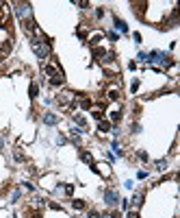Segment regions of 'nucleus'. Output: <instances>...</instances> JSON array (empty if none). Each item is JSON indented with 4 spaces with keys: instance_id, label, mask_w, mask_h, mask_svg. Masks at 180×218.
<instances>
[{
    "instance_id": "nucleus-1",
    "label": "nucleus",
    "mask_w": 180,
    "mask_h": 218,
    "mask_svg": "<svg viewBox=\"0 0 180 218\" xmlns=\"http://www.w3.org/2000/svg\"><path fill=\"white\" fill-rule=\"evenodd\" d=\"M33 52L37 54L39 59H46L48 54H50V44H48V39H37V37H35V39H33Z\"/></svg>"
},
{
    "instance_id": "nucleus-2",
    "label": "nucleus",
    "mask_w": 180,
    "mask_h": 218,
    "mask_svg": "<svg viewBox=\"0 0 180 218\" xmlns=\"http://www.w3.org/2000/svg\"><path fill=\"white\" fill-rule=\"evenodd\" d=\"M15 7H17L15 11H17V15H20V20H22V22L33 20V11H31V5H28V2H17Z\"/></svg>"
},
{
    "instance_id": "nucleus-3",
    "label": "nucleus",
    "mask_w": 180,
    "mask_h": 218,
    "mask_svg": "<svg viewBox=\"0 0 180 218\" xmlns=\"http://www.w3.org/2000/svg\"><path fill=\"white\" fill-rule=\"evenodd\" d=\"M104 203L106 205H115L117 203V192H115V190H109V192L104 194Z\"/></svg>"
},
{
    "instance_id": "nucleus-4",
    "label": "nucleus",
    "mask_w": 180,
    "mask_h": 218,
    "mask_svg": "<svg viewBox=\"0 0 180 218\" xmlns=\"http://www.w3.org/2000/svg\"><path fill=\"white\" fill-rule=\"evenodd\" d=\"M43 122H46V124H57V116L55 114H46V116H43Z\"/></svg>"
},
{
    "instance_id": "nucleus-5",
    "label": "nucleus",
    "mask_w": 180,
    "mask_h": 218,
    "mask_svg": "<svg viewBox=\"0 0 180 218\" xmlns=\"http://www.w3.org/2000/svg\"><path fill=\"white\" fill-rule=\"evenodd\" d=\"M98 129H100L102 133H106V131H111V122H106V120H100V124H98Z\"/></svg>"
},
{
    "instance_id": "nucleus-6",
    "label": "nucleus",
    "mask_w": 180,
    "mask_h": 218,
    "mask_svg": "<svg viewBox=\"0 0 180 218\" xmlns=\"http://www.w3.org/2000/svg\"><path fill=\"white\" fill-rule=\"evenodd\" d=\"M106 96H109V101H117V98H120V89H109V94H106Z\"/></svg>"
},
{
    "instance_id": "nucleus-7",
    "label": "nucleus",
    "mask_w": 180,
    "mask_h": 218,
    "mask_svg": "<svg viewBox=\"0 0 180 218\" xmlns=\"http://www.w3.org/2000/svg\"><path fill=\"white\" fill-rule=\"evenodd\" d=\"M72 96H74V94H72V92H63V94H61V98H59V101H61L63 105H65V103H69V101H72Z\"/></svg>"
},
{
    "instance_id": "nucleus-8",
    "label": "nucleus",
    "mask_w": 180,
    "mask_h": 218,
    "mask_svg": "<svg viewBox=\"0 0 180 218\" xmlns=\"http://www.w3.org/2000/svg\"><path fill=\"white\" fill-rule=\"evenodd\" d=\"M115 26H117V31H122V33H126V31H128V26H126L122 20H117V17H115Z\"/></svg>"
},
{
    "instance_id": "nucleus-9",
    "label": "nucleus",
    "mask_w": 180,
    "mask_h": 218,
    "mask_svg": "<svg viewBox=\"0 0 180 218\" xmlns=\"http://www.w3.org/2000/svg\"><path fill=\"white\" fill-rule=\"evenodd\" d=\"M28 94H31V98H37V94H39V87L35 85V83H31V89H28Z\"/></svg>"
},
{
    "instance_id": "nucleus-10",
    "label": "nucleus",
    "mask_w": 180,
    "mask_h": 218,
    "mask_svg": "<svg viewBox=\"0 0 180 218\" xmlns=\"http://www.w3.org/2000/svg\"><path fill=\"white\" fill-rule=\"evenodd\" d=\"M80 157H83V161H87V164H91V155H89V153H80Z\"/></svg>"
},
{
    "instance_id": "nucleus-11",
    "label": "nucleus",
    "mask_w": 180,
    "mask_h": 218,
    "mask_svg": "<svg viewBox=\"0 0 180 218\" xmlns=\"http://www.w3.org/2000/svg\"><path fill=\"white\" fill-rule=\"evenodd\" d=\"M74 120H76V122H78L80 126H85V124H87V122H85V118H83V116H74Z\"/></svg>"
},
{
    "instance_id": "nucleus-12",
    "label": "nucleus",
    "mask_w": 180,
    "mask_h": 218,
    "mask_svg": "<svg viewBox=\"0 0 180 218\" xmlns=\"http://www.w3.org/2000/svg\"><path fill=\"white\" fill-rule=\"evenodd\" d=\"M132 205H134V207H139V205H141V194H137V196L132 198Z\"/></svg>"
},
{
    "instance_id": "nucleus-13",
    "label": "nucleus",
    "mask_w": 180,
    "mask_h": 218,
    "mask_svg": "<svg viewBox=\"0 0 180 218\" xmlns=\"http://www.w3.org/2000/svg\"><path fill=\"white\" fill-rule=\"evenodd\" d=\"M80 107H83V109H89V107H91V101H87V98H85V101H80Z\"/></svg>"
},
{
    "instance_id": "nucleus-14",
    "label": "nucleus",
    "mask_w": 180,
    "mask_h": 218,
    "mask_svg": "<svg viewBox=\"0 0 180 218\" xmlns=\"http://www.w3.org/2000/svg\"><path fill=\"white\" fill-rule=\"evenodd\" d=\"M72 205H74V207H76V210H83V207H85V203H83V201H74V203H72Z\"/></svg>"
},
{
    "instance_id": "nucleus-15",
    "label": "nucleus",
    "mask_w": 180,
    "mask_h": 218,
    "mask_svg": "<svg viewBox=\"0 0 180 218\" xmlns=\"http://www.w3.org/2000/svg\"><path fill=\"white\" fill-rule=\"evenodd\" d=\"M165 166H167V161H165V159H161V161H158V164H156V168H158V170H163V168H165Z\"/></svg>"
},
{
    "instance_id": "nucleus-16",
    "label": "nucleus",
    "mask_w": 180,
    "mask_h": 218,
    "mask_svg": "<svg viewBox=\"0 0 180 218\" xmlns=\"http://www.w3.org/2000/svg\"><path fill=\"white\" fill-rule=\"evenodd\" d=\"M111 120L117 122V120H120V111H113V114H111Z\"/></svg>"
},
{
    "instance_id": "nucleus-17",
    "label": "nucleus",
    "mask_w": 180,
    "mask_h": 218,
    "mask_svg": "<svg viewBox=\"0 0 180 218\" xmlns=\"http://www.w3.org/2000/svg\"><path fill=\"white\" fill-rule=\"evenodd\" d=\"M89 218H100V214H98L96 210H91V212H89Z\"/></svg>"
},
{
    "instance_id": "nucleus-18",
    "label": "nucleus",
    "mask_w": 180,
    "mask_h": 218,
    "mask_svg": "<svg viewBox=\"0 0 180 218\" xmlns=\"http://www.w3.org/2000/svg\"><path fill=\"white\" fill-rule=\"evenodd\" d=\"M93 118L96 120H102V111H93Z\"/></svg>"
},
{
    "instance_id": "nucleus-19",
    "label": "nucleus",
    "mask_w": 180,
    "mask_h": 218,
    "mask_svg": "<svg viewBox=\"0 0 180 218\" xmlns=\"http://www.w3.org/2000/svg\"><path fill=\"white\" fill-rule=\"evenodd\" d=\"M128 218H139V214L137 212H128Z\"/></svg>"
},
{
    "instance_id": "nucleus-20",
    "label": "nucleus",
    "mask_w": 180,
    "mask_h": 218,
    "mask_svg": "<svg viewBox=\"0 0 180 218\" xmlns=\"http://www.w3.org/2000/svg\"><path fill=\"white\" fill-rule=\"evenodd\" d=\"M104 218H115V216H104Z\"/></svg>"
},
{
    "instance_id": "nucleus-21",
    "label": "nucleus",
    "mask_w": 180,
    "mask_h": 218,
    "mask_svg": "<svg viewBox=\"0 0 180 218\" xmlns=\"http://www.w3.org/2000/svg\"><path fill=\"white\" fill-rule=\"evenodd\" d=\"M2 54H4V52H2V50H0V57H2Z\"/></svg>"
},
{
    "instance_id": "nucleus-22",
    "label": "nucleus",
    "mask_w": 180,
    "mask_h": 218,
    "mask_svg": "<svg viewBox=\"0 0 180 218\" xmlns=\"http://www.w3.org/2000/svg\"><path fill=\"white\" fill-rule=\"evenodd\" d=\"M35 218H41V216H35Z\"/></svg>"
}]
</instances>
